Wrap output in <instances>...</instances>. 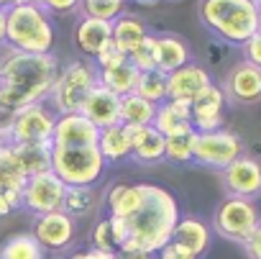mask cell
<instances>
[{
	"mask_svg": "<svg viewBox=\"0 0 261 259\" xmlns=\"http://www.w3.org/2000/svg\"><path fill=\"white\" fill-rule=\"evenodd\" d=\"M57 75L59 62L54 54L34 57L8 49L0 57V113L13 115L26 105L49 100Z\"/></svg>",
	"mask_w": 261,
	"mask_h": 259,
	"instance_id": "cell-1",
	"label": "cell"
},
{
	"mask_svg": "<svg viewBox=\"0 0 261 259\" xmlns=\"http://www.w3.org/2000/svg\"><path fill=\"white\" fill-rule=\"evenodd\" d=\"M179 218L182 213H179V203L174 193H169L162 185L144 182V198H141L139 210L130 218H125V226H128L125 249H141V251L156 254L162 246L169 244L172 231Z\"/></svg>",
	"mask_w": 261,
	"mask_h": 259,
	"instance_id": "cell-2",
	"label": "cell"
},
{
	"mask_svg": "<svg viewBox=\"0 0 261 259\" xmlns=\"http://www.w3.org/2000/svg\"><path fill=\"white\" fill-rule=\"evenodd\" d=\"M57 41L54 18L44 6H11L6 8V46L21 54L46 57Z\"/></svg>",
	"mask_w": 261,
	"mask_h": 259,
	"instance_id": "cell-3",
	"label": "cell"
},
{
	"mask_svg": "<svg viewBox=\"0 0 261 259\" xmlns=\"http://www.w3.org/2000/svg\"><path fill=\"white\" fill-rule=\"evenodd\" d=\"M202 26L228 46H243L258 31V13L251 0H200Z\"/></svg>",
	"mask_w": 261,
	"mask_h": 259,
	"instance_id": "cell-4",
	"label": "cell"
},
{
	"mask_svg": "<svg viewBox=\"0 0 261 259\" xmlns=\"http://www.w3.org/2000/svg\"><path fill=\"white\" fill-rule=\"evenodd\" d=\"M49 170L67 185V187H95L108 162L102 159L97 147H51L49 149Z\"/></svg>",
	"mask_w": 261,
	"mask_h": 259,
	"instance_id": "cell-5",
	"label": "cell"
},
{
	"mask_svg": "<svg viewBox=\"0 0 261 259\" xmlns=\"http://www.w3.org/2000/svg\"><path fill=\"white\" fill-rule=\"evenodd\" d=\"M97 85V67L90 59H72L67 62L59 75L57 82L51 87V105L57 110V115L64 113H80L82 103L87 100V95L92 92V87Z\"/></svg>",
	"mask_w": 261,
	"mask_h": 259,
	"instance_id": "cell-6",
	"label": "cell"
},
{
	"mask_svg": "<svg viewBox=\"0 0 261 259\" xmlns=\"http://www.w3.org/2000/svg\"><path fill=\"white\" fill-rule=\"evenodd\" d=\"M261 223V210L256 205V200H246V198H223L215 205L213 213V231L228 241L236 244H246L248 236L256 231V226Z\"/></svg>",
	"mask_w": 261,
	"mask_h": 259,
	"instance_id": "cell-7",
	"label": "cell"
},
{
	"mask_svg": "<svg viewBox=\"0 0 261 259\" xmlns=\"http://www.w3.org/2000/svg\"><path fill=\"white\" fill-rule=\"evenodd\" d=\"M57 113H51L44 103L26 105L16 110L6 126L11 144H51Z\"/></svg>",
	"mask_w": 261,
	"mask_h": 259,
	"instance_id": "cell-8",
	"label": "cell"
},
{
	"mask_svg": "<svg viewBox=\"0 0 261 259\" xmlns=\"http://www.w3.org/2000/svg\"><path fill=\"white\" fill-rule=\"evenodd\" d=\"M246 147L243 139L233 131H210V134H197L195 136V152H192V162L207 170H218L223 172L228 164H233L238 157H243Z\"/></svg>",
	"mask_w": 261,
	"mask_h": 259,
	"instance_id": "cell-9",
	"label": "cell"
},
{
	"mask_svg": "<svg viewBox=\"0 0 261 259\" xmlns=\"http://www.w3.org/2000/svg\"><path fill=\"white\" fill-rule=\"evenodd\" d=\"M64 193H67V185L51 170L31 175L21 190V208L34 216H46V213L62 210Z\"/></svg>",
	"mask_w": 261,
	"mask_h": 259,
	"instance_id": "cell-10",
	"label": "cell"
},
{
	"mask_svg": "<svg viewBox=\"0 0 261 259\" xmlns=\"http://www.w3.org/2000/svg\"><path fill=\"white\" fill-rule=\"evenodd\" d=\"M223 187L230 198H246L256 200L261 198V162L256 157H238L233 164H228L223 172Z\"/></svg>",
	"mask_w": 261,
	"mask_h": 259,
	"instance_id": "cell-11",
	"label": "cell"
},
{
	"mask_svg": "<svg viewBox=\"0 0 261 259\" xmlns=\"http://www.w3.org/2000/svg\"><path fill=\"white\" fill-rule=\"evenodd\" d=\"M31 233L44 251H64L77 236V223L64 210H54L46 216H36Z\"/></svg>",
	"mask_w": 261,
	"mask_h": 259,
	"instance_id": "cell-12",
	"label": "cell"
},
{
	"mask_svg": "<svg viewBox=\"0 0 261 259\" xmlns=\"http://www.w3.org/2000/svg\"><path fill=\"white\" fill-rule=\"evenodd\" d=\"M225 92L220 85H210L202 95H197L190 103V123L197 134H210V131H220L223 128V118H225Z\"/></svg>",
	"mask_w": 261,
	"mask_h": 259,
	"instance_id": "cell-13",
	"label": "cell"
},
{
	"mask_svg": "<svg viewBox=\"0 0 261 259\" xmlns=\"http://www.w3.org/2000/svg\"><path fill=\"white\" fill-rule=\"evenodd\" d=\"M100 128H95L82 113H64L57 115L54 134H51V147H97Z\"/></svg>",
	"mask_w": 261,
	"mask_h": 259,
	"instance_id": "cell-14",
	"label": "cell"
},
{
	"mask_svg": "<svg viewBox=\"0 0 261 259\" xmlns=\"http://www.w3.org/2000/svg\"><path fill=\"white\" fill-rule=\"evenodd\" d=\"M223 92H225V100L238 103V105L261 103V69L248 62L233 64V69L225 77Z\"/></svg>",
	"mask_w": 261,
	"mask_h": 259,
	"instance_id": "cell-15",
	"label": "cell"
},
{
	"mask_svg": "<svg viewBox=\"0 0 261 259\" xmlns=\"http://www.w3.org/2000/svg\"><path fill=\"white\" fill-rule=\"evenodd\" d=\"M213 85V77L205 67H200L197 62H190L179 69H174L172 75H167V95L169 100H182V103H192L197 95H202L207 87Z\"/></svg>",
	"mask_w": 261,
	"mask_h": 259,
	"instance_id": "cell-16",
	"label": "cell"
},
{
	"mask_svg": "<svg viewBox=\"0 0 261 259\" xmlns=\"http://www.w3.org/2000/svg\"><path fill=\"white\" fill-rule=\"evenodd\" d=\"M80 113H82L95 128H100V131H102V128H108V126L120 123V98L97 82V85L92 87V92L87 95V100L82 103Z\"/></svg>",
	"mask_w": 261,
	"mask_h": 259,
	"instance_id": "cell-17",
	"label": "cell"
},
{
	"mask_svg": "<svg viewBox=\"0 0 261 259\" xmlns=\"http://www.w3.org/2000/svg\"><path fill=\"white\" fill-rule=\"evenodd\" d=\"M169 241L177 244L179 249L190 251L192 256L202 259V256L207 254L210 244H213V228H210L202 218H197V216H182V218L177 221V226H174Z\"/></svg>",
	"mask_w": 261,
	"mask_h": 259,
	"instance_id": "cell-18",
	"label": "cell"
},
{
	"mask_svg": "<svg viewBox=\"0 0 261 259\" xmlns=\"http://www.w3.org/2000/svg\"><path fill=\"white\" fill-rule=\"evenodd\" d=\"M74 44L85 54V59L95 62L105 49L113 46V23L97 18H82L74 29Z\"/></svg>",
	"mask_w": 261,
	"mask_h": 259,
	"instance_id": "cell-19",
	"label": "cell"
},
{
	"mask_svg": "<svg viewBox=\"0 0 261 259\" xmlns=\"http://www.w3.org/2000/svg\"><path fill=\"white\" fill-rule=\"evenodd\" d=\"M154 59L162 75H172L174 69L192 62L190 44L177 34H154Z\"/></svg>",
	"mask_w": 261,
	"mask_h": 259,
	"instance_id": "cell-20",
	"label": "cell"
},
{
	"mask_svg": "<svg viewBox=\"0 0 261 259\" xmlns=\"http://www.w3.org/2000/svg\"><path fill=\"white\" fill-rule=\"evenodd\" d=\"M128 134H130V159L134 162L156 164L164 159V136L154 126H134L128 128Z\"/></svg>",
	"mask_w": 261,
	"mask_h": 259,
	"instance_id": "cell-21",
	"label": "cell"
},
{
	"mask_svg": "<svg viewBox=\"0 0 261 259\" xmlns=\"http://www.w3.org/2000/svg\"><path fill=\"white\" fill-rule=\"evenodd\" d=\"M144 198V182H115L108 193H105V210L110 218H130Z\"/></svg>",
	"mask_w": 261,
	"mask_h": 259,
	"instance_id": "cell-22",
	"label": "cell"
},
{
	"mask_svg": "<svg viewBox=\"0 0 261 259\" xmlns=\"http://www.w3.org/2000/svg\"><path fill=\"white\" fill-rule=\"evenodd\" d=\"M156 131L169 139V136H177V134H187V131H195L192 123H190V103H182V100H167L156 108V115H154V123H151Z\"/></svg>",
	"mask_w": 261,
	"mask_h": 259,
	"instance_id": "cell-23",
	"label": "cell"
},
{
	"mask_svg": "<svg viewBox=\"0 0 261 259\" xmlns=\"http://www.w3.org/2000/svg\"><path fill=\"white\" fill-rule=\"evenodd\" d=\"M151 36V31L146 29V23L141 21V18H136V16H128V13H123V16H118L115 21H113V46L120 52V54H130V52H136L146 39Z\"/></svg>",
	"mask_w": 261,
	"mask_h": 259,
	"instance_id": "cell-24",
	"label": "cell"
},
{
	"mask_svg": "<svg viewBox=\"0 0 261 259\" xmlns=\"http://www.w3.org/2000/svg\"><path fill=\"white\" fill-rule=\"evenodd\" d=\"M97 149H100V154L108 164H118V162L130 159V134H128V128L123 123L102 128L100 139H97Z\"/></svg>",
	"mask_w": 261,
	"mask_h": 259,
	"instance_id": "cell-25",
	"label": "cell"
},
{
	"mask_svg": "<svg viewBox=\"0 0 261 259\" xmlns=\"http://www.w3.org/2000/svg\"><path fill=\"white\" fill-rule=\"evenodd\" d=\"M139 69L130 64L128 59L115 64V67H108V69H97V82L102 87H108L110 92H115L118 98L123 95H130L136 90V82H139Z\"/></svg>",
	"mask_w": 261,
	"mask_h": 259,
	"instance_id": "cell-26",
	"label": "cell"
},
{
	"mask_svg": "<svg viewBox=\"0 0 261 259\" xmlns=\"http://www.w3.org/2000/svg\"><path fill=\"white\" fill-rule=\"evenodd\" d=\"M156 108L159 105L139 98L136 92L123 95L120 98V123L128 126V128H134V126H151L154 115H156Z\"/></svg>",
	"mask_w": 261,
	"mask_h": 259,
	"instance_id": "cell-27",
	"label": "cell"
},
{
	"mask_svg": "<svg viewBox=\"0 0 261 259\" xmlns=\"http://www.w3.org/2000/svg\"><path fill=\"white\" fill-rule=\"evenodd\" d=\"M16 152V159L26 177L49 172V149L51 144H11Z\"/></svg>",
	"mask_w": 261,
	"mask_h": 259,
	"instance_id": "cell-28",
	"label": "cell"
},
{
	"mask_svg": "<svg viewBox=\"0 0 261 259\" xmlns=\"http://www.w3.org/2000/svg\"><path fill=\"white\" fill-rule=\"evenodd\" d=\"M0 259H46V251L39 246L34 233H16L0 246Z\"/></svg>",
	"mask_w": 261,
	"mask_h": 259,
	"instance_id": "cell-29",
	"label": "cell"
},
{
	"mask_svg": "<svg viewBox=\"0 0 261 259\" xmlns=\"http://www.w3.org/2000/svg\"><path fill=\"white\" fill-rule=\"evenodd\" d=\"M97 203H100V198H97L95 187H67L62 210L72 218H82V216H90L97 208Z\"/></svg>",
	"mask_w": 261,
	"mask_h": 259,
	"instance_id": "cell-30",
	"label": "cell"
},
{
	"mask_svg": "<svg viewBox=\"0 0 261 259\" xmlns=\"http://www.w3.org/2000/svg\"><path fill=\"white\" fill-rule=\"evenodd\" d=\"M139 98L154 103V105H162L169 100L167 95V75H162L159 69H151V72H141L139 75V82H136V90H134Z\"/></svg>",
	"mask_w": 261,
	"mask_h": 259,
	"instance_id": "cell-31",
	"label": "cell"
},
{
	"mask_svg": "<svg viewBox=\"0 0 261 259\" xmlns=\"http://www.w3.org/2000/svg\"><path fill=\"white\" fill-rule=\"evenodd\" d=\"M195 136H197V131H187V134L164 139V159L172 164H190L192 152H195Z\"/></svg>",
	"mask_w": 261,
	"mask_h": 259,
	"instance_id": "cell-32",
	"label": "cell"
},
{
	"mask_svg": "<svg viewBox=\"0 0 261 259\" xmlns=\"http://www.w3.org/2000/svg\"><path fill=\"white\" fill-rule=\"evenodd\" d=\"M123 6H125V0H80V8L87 18L110 21V23L118 16H123Z\"/></svg>",
	"mask_w": 261,
	"mask_h": 259,
	"instance_id": "cell-33",
	"label": "cell"
},
{
	"mask_svg": "<svg viewBox=\"0 0 261 259\" xmlns=\"http://www.w3.org/2000/svg\"><path fill=\"white\" fill-rule=\"evenodd\" d=\"M90 249H100V251H110L115 254L118 251V241L113 236V226H110V218H100L95 226H92V233H90Z\"/></svg>",
	"mask_w": 261,
	"mask_h": 259,
	"instance_id": "cell-34",
	"label": "cell"
},
{
	"mask_svg": "<svg viewBox=\"0 0 261 259\" xmlns=\"http://www.w3.org/2000/svg\"><path fill=\"white\" fill-rule=\"evenodd\" d=\"M128 62L134 64L139 72H151V69H156V59H154V34H151L136 52L128 54Z\"/></svg>",
	"mask_w": 261,
	"mask_h": 259,
	"instance_id": "cell-35",
	"label": "cell"
},
{
	"mask_svg": "<svg viewBox=\"0 0 261 259\" xmlns=\"http://www.w3.org/2000/svg\"><path fill=\"white\" fill-rule=\"evenodd\" d=\"M241 49H243V62H248V64L261 69V31H256Z\"/></svg>",
	"mask_w": 261,
	"mask_h": 259,
	"instance_id": "cell-36",
	"label": "cell"
},
{
	"mask_svg": "<svg viewBox=\"0 0 261 259\" xmlns=\"http://www.w3.org/2000/svg\"><path fill=\"white\" fill-rule=\"evenodd\" d=\"M154 259H197V256H192L190 251H185V249H179L177 244H167V246H162L156 254H154Z\"/></svg>",
	"mask_w": 261,
	"mask_h": 259,
	"instance_id": "cell-37",
	"label": "cell"
},
{
	"mask_svg": "<svg viewBox=\"0 0 261 259\" xmlns=\"http://www.w3.org/2000/svg\"><path fill=\"white\" fill-rule=\"evenodd\" d=\"M243 249H246V256H248V259H261V223H258L256 231L248 236V241L243 244Z\"/></svg>",
	"mask_w": 261,
	"mask_h": 259,
	"instance_id": "cell-38",
	"label": "cell"
},
{
	"mask_svg": "<svg viewBox=\"0 0 261 259\" xmlns=\"http://www.w3.org/2000/svg\"><path fill=\"white\" fill-rule=\"evenodd\" d=\"M49 13H69L80 6V0H44L41 3Z\"/></svg>",
	"mask_w": 261,
	"mask_h": 259,
	"instance_id": "cell-39",
	"label": "cell"
},
{
	"mask_svg": "<svg viewBox=\"0 0 261 259\" xmlns=\"http://www.w3.org/2000/svg\"><path fill=\"white\" fill-rule=\"evenodd\" d=\"M115 259H154V254L149 251H141V249H118L115 251Z\"/></svg>",
	"mask_w": 261,
	"mask_h": 259,
	"instance_id": "cell-40",
	"label": "cell"
},
{
	"mask_svg": "<svg viewBox=\"0 0 261 259\" xmlns=\"http://www.w3.org/2000/svg\"><path fill=\"white\" fill-rule=\"evenodd\" d=\"M69 259H115V254L110 251H100V249H87V251H77Z\"/></svg>",
	"mask_w": 261,
	"mask_h": 259,
	"instance_id": "cell-41",
	"label": "cell"
},
{
	"mask_svg": "<svg viewBox=\"0 0 261 259\" xmlns=\"http://www.w3.org/2000/svg\"><path fill=\"white\" fill-rule=\"evenodd\" d=\"M0 49H6V8H0Z\"/></svg>",
	"mask_w": 261,
	"mask_h": 259,
	"instance_id": "cell-42",
	"label": "cell"
},
{
	"mask_svg": "<svg viewBox=\"0 0 261 259\" xmlns=\"http://www.w3.org/2000/svg\"><path fill=\"white\" fill-rule=\"evenodd\" d=\"M44 0H13V6H41Z\"/></svg>",
	"mask_w": 261,
	"mask_h": 259,
	"instance_id": "cell-43",
	"label": "cell"
},
{
	"mask_svg": "<svg viewBox=\"0 0 261 259\" xmlns=\"http://www.w3.org/2000/svg\"><path fill=\"white\" fill-rule=\"evenodd\" d=\"M11 142H8V131H6V128L3 126H0V149H3V147H8Z\"/></svg>",
	"mask_w": 261,
	"mask_h": 259,
	"instance_id": "cell-44",
	"label": "cell"
},
{
	"mask_svg": "<svg viewBox=\"0 0 261 259\" xmlns=\"http://www.w3.org/2000/svg\"><path fill=\"white\" fill-rule=\"evenodd\" d=\"M136 3H141V6H154V3H159V0H136Z\"/></svg>",
	"mask_w": 261,
	"mask_h": 259,
	"instance_id": "cell-45",
	"label": "cell"
},
{
	"mask_svg": "<svg viewBox=\"0 0 261 259\" xmlns=\"http://www.w3.org/2000/svg\"><path fill=\"white\" fill-rule=\"evenodd\" d=\"M13 6V0H0V8H11Z\"/></svg>",
	"mask_w": 261,
	"mask_h": 259,
	"instance_id": "cell-46",
	"label": "cell"
},
{
	"mask_svg": "<svg viewBox=\"0 0 261 259\" xmlns=\"http://www.w3.org/2000/svg\"><path fill=\"white\" fill-rule=\"evenodd\" d=\"M256 13H258V31H261V3L256 6Z\"/></svg>",
	"mask_w": 261,
	"mask_h": 259,
	"instance_id": "cell-47",
	"label": "cell"
},
{
	"mask_svg": "<svg viewBox=\"0 0 261 259\" xmlns=\"http://www.w3.org/2000/svg\"><path fill=\"white\" fill-rule=\"evenodd\" d=\"M251 3H256V6H258V3H261V0H251Z\"/></svg>",
	"mask_w": 261,
	"mask_h": 259,
	"instance_id": "cell-48",
	"label": "cell"
}]
</instances>
